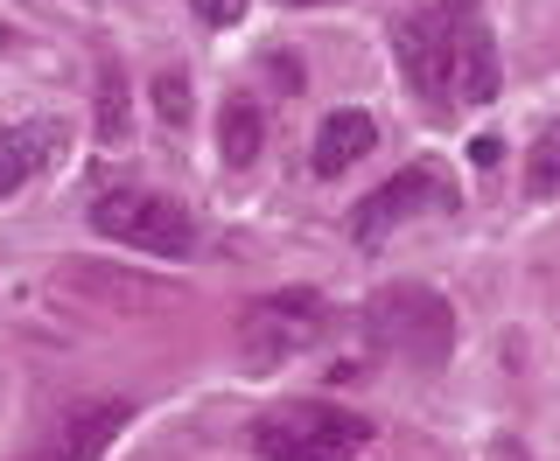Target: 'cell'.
Listing matches in <instances>:
<instances>
[{
  "instance_id": "7a4b0ae2",
  "label": "cell",
  "mask_w": 560,
  "mask_h": 461,
  "mask_svg": "<svg viewBox=\"0 0 560 461\" xmlns=\"http://www.w3.org/2000/svg\"><path fill=\"white\" fill-rule=\"evenodd\" d=\"M364 329H372L378 350L393 357H413V364H442L455 350V308L448 294L420 287V280H393L364 300Z\"/></svg>"
},
{
  "instance_id": "7c38bea8",
  "label": "cell",
  "mask_w": 560,
  "mask_h": 461,
  "mask_svg": "<svg viewBox=\"0 0 560 461\" xmlns=\"http://www.w3.org/2000/svg\"><path fill=\"white\" fill-rule=\"evenodd\" d=\"M259 147H267V113H259V98H224V119H218V162H224V168H253Z\"/></svg>"
},
{
  "instance_id": "3957f363",
  "label": "cell",
  "mask_w": 560,
  "mask_h": 461,
  "mask_svg": "<svg viewBox=\"0 0 560 461\" xmlns=\"http://www.w3.org/2000/svg\"><path fill=\"white\" fill-rule=\"evenodd\" d=\"M92 230L105 245H133L148 259H189L197 252V224L189 210L162 197V189H140V182H119L92 203Z\"/></svg>"
},
{
  "instance_id": "30bf717a",
  "label": "cell",
  "mask_w": 560,
  "mask_h": 461,
  "mask_svg": "<svg viewBox=\"0 0 560 461\" xmlns=\"http://www.w3.org/2000/svg\"><path fill=\"white\" fill-rule=\"evenodd\" d=\"M455 98L463 105L498 98V43H490V22H477L469 0H463V14H455Z\"/></svg>"
},
{
  "instance_id": "277c9868",
  "label": "cell",
  "mask_w": 560,
  "mask_h": 461,
  "mask_svg": "<svg viewBox=\"0 0 560 461\" xmlns=\"http://www.w3.org/2000/svg\"><path fill=\"white\" fill-rule=\"evenodd\" d=\"M329 322V308H323V294H308V287H280V294H259L253 308L238 315V350H245V364H280V357H302V350L323 335Z\"/></svg>"
},
{
  "instance_id": "5bb4252c",
  "label": "cell",
  "mask_w": 560,
  "mask_h": 461,
  "mask_svg": "<svg viewBox=\"0 0 560 461\" xmlns=\"http://www.w3.org/2000/svg\"><path fill=\"white\" fill-rule=\"evenodd\" d=\"M525 197H560V119L547 133H533V154H525Z\"/></svg>"
},
{
  "instance_id": "4fadbf2b",
  "label": "cell",
  "mask_w": 560,
  "mask_h": 461,
  "mask_svg": "<svg viewBox=\"0 0 560 461\" xmlns=\"http://www.w3.org/2000/svg\"><path fill=\"white\" fill-rule=\"evenodd\" d=\"M98 140H105V147H119V140H133L127 78H119V70H98Z\"/></svg>"
},
{
  "instance_id": "2e32d148",
  "label": "cell",
  "mask_w": 560,
  "mask_h": 461,
  "mask_svg": "<svg viewBox=\"0 0 560 461\" xmlns=\"http://www.w3.org/2000/svg\"><path fill=\"white\" fill-rule=\"evenodd\" d=\"M189 8H197V22H210V28L245 22V0H189Z\"/></svg>"
},
{
  "instance_id": "ba28073f",
  "label": "cell",
  "mask_w": 560,
  "mask_h": 461,
  "mask_svg": "<svg viewBox=\"0 0 560 461\" xmlns=\"http://www.w3.org/2000/svg\"><path fill=\"white\" fill-rule=\"evenodd\" d=\"M119 427H127V405L119 399H84V405H70L57 419V434H49L43 448H28L22 461H98L119 440Z\"/></svg>"
},
{
  "instance_id": "d6986e66",
  "label": "cell",
  "mask_w": 560,
  "mask_h": 461,
  "mask_svg": "<svg viewBox=\"0 0 560 461\" xmlns=\"http://www.w3.org/2000/svg\"><path fill=\"white\" fill-rule=\"evenodd\" d=\"M0 392H8V378H0Z\"/></svg>"
},
{
  "instance_id": "5b68a950",
  "label": "cell",
  "mask_w": 560,
  "mask_h": 461,
  "mask_svg": "<svg viewBox=\"0 0 560 461\" xmlns=\"http://www.w3.org/2000/svg\"><path fill=\"white\" fill-rule=\"evenodd\" d=\"M49 287L84 300V308H119V315H148L183 300V287L162 273H140V265H113V259H57L49 265Z\"/></svg>"
},
{
  "instance_id": "8fae6325",
  "label": "cell",
  "mask_w": 560,
  "mask_h": 461,
  "mask_svg": "<svg viewBox=\"0 0 560 461\" xmlns=\"http://www.w3.org/2000/svg\"><path fill=\"white\" fill-rule=\"evenodd\" d=\"M372 147H378V119L358 113V105H343V113H329L323 127H315V175L337 182V175H350Z\"/></svg>"
},
{
  "instance_id": "e0dca14e",
  "label": "cell",
  "mask_w": 560,
  "mask_h": 461,
  "mask_svg": "<svg viewBox=\"0 0 560 461\" xmlns=\"http://www.w3.org/2000/svg\"><path fill=\"white\" fill-rule=\"evenodd\" d=\"M267 70H273L280 92H302V57H267Z\"/></svg>"
},
{
  "instance_id": "6da1fadb",
  "label": "cell",
  "mask_w": 560,
  "mask_h": 461,
  "mask_svg": "<svg viewBox=\"0 0 560 461\" xmlns=\"http://www.w3.org/2000/svg\"><path fill=\"white\" fill-rule=\"evenodd\" d=\"M364 440H372L364 413H343V405H323V399H294L280 413L253 419L259 461H358Z\"/></svg>"
},
{
  "instance_id": "9c48e42d",
  "label": "cell",
  "mask_w": 560,
  "mask_h": 461,
  "mask_svg": "<svg viewBox=\"0 0 560 461\" xmlns=\"http://www.w3.org/2000/svg\"><path fill=\"white\" fill-rule=\"evenodd\" d=\"M70 147V127L63 119H28V127H0V197H14V189L28 182V175L57 168Z\"/></svg>"
},
{
  "instance_id": "52a82bcc",
  "label": "cell",
  "mask_w": 560,
  "mask_h": 461,
  "mask_svg": "<svg viewBox=\"0 0 560 461\" xmlns=\"http://www.w3.org/2000/svg\"><path fill=\"white\" fill-rule=\"evenodd\" d=\"M393 57L407 70V92L428 105V113H448V98H455V22L448 14L428 8V14L393 22Z\"/></svg>"
},
{
  "instance_id": "9a60e30c",
  "label": "cell",
  "mask_w": 560,
  "mask_h": 461,
  "mask_svg": "<svg viewBox=\"0 0 560 461\" xmlns=\"http://www.w3.org/2000/svg\"><path fill=\"white\" fill-rule=\"evenodd\" d=\"M154 113H162L168 127H189L197 98H189V78H183V70H162V78H154Z\"/></svg>"
},
{
  "instance_id": "ac0fdd59",
  "label": "cell",
  "mask_w": 560,
  "mask_h": 461,
  "mask_svg": "<svg viewBox=\"0 0 560 461\" xmlns=\"http://www.w3.org/2000/svg\"><path fill=\"white\" fill-rule=\"evenodd\" d=\"M294 8H329V0H294Z\"/></svg>"
},
{
  "instance_id": "8992f818",
  "label": "cell",
  "mask_w": 560,
  "mask_h": 461,
  "mask_svg": "<svg viewBox=\"0 0 560 461\" xmlns=\"http://www.w3.org/2000/svg\"><path fill=\"white\" fill-rule=\"evenodd\" d=\"M434 210H455V182L442 168H428V162H413V168H399L385 189H372L358 210H350V245H385V230H399L407 217H434Z\"/></svg>"
}]
</instances>
